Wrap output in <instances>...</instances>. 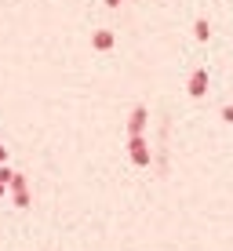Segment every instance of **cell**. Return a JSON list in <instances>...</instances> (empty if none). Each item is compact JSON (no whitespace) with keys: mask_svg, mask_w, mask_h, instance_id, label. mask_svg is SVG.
<instances>
[{"mask_svg":"<svg viewBox=\"0 0 233 251\" xmlns=\"http://www.w3.org/2000/svg\"><path fill=\"white\" fill-rule=\"evenodd\" d=\"M113 44V37H109V33H95V48H109Z\"/></svg>","mask_w":233,"mask_h":251,"instance_id":"obj_2","label":"cell"},{"mask_svg":"<svg viewBox=\"0 0 233 251\" xmlns=\"http://www.w3.org/2000/svg\"><path fill=\"white\" fill-rule=\"evenodd\" d=\"M11 189H15V201H19V207L29 204V197H26V186H22V178H19V175H11Z\"/></svg>","mask_w":233,"mask_h":251,"instance_id":"obj_1","label":"cell"},{"mask_svg":"<svg viewBox=\"0 0 233 251\" xmlns=\"http://www.w3.org/2000/svg\"><path fill=\"white\" fill-rule=\"evenodd\" d=\"M4 157H7V153H4V146H0V164H4Z\"/></svg>","mask_w":233,"mask_h":251,"instance_id":"obj_4","label":"cell"},{"mask_svg":"<svg viewBox=\"0 0 233 251\" xmlns=\"http://www.w3.org/2000/svg\"><path fill=\"white\" fill-rule=\"evenodd\" d=\"M4 182H11V175H7V171H0V193H4Z\"/></svg>","mask_w":233,"mask_h":251,"instance_id":"obj_3","label":"cell"}]
</instances>
